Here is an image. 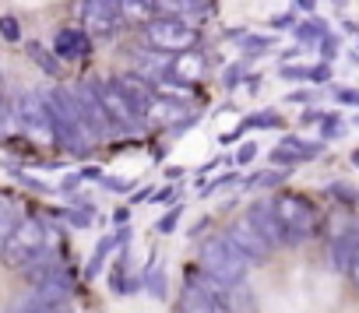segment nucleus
<instances>
[{"instance_id":"obj_39","label":"nucleus","mask_w":359,"mask_h":313,"mask_svg":"<svg viewBox=\"0 0 359 313\" xmlns=\"http://www.w3.org/2000/svg\"><path fill=\"white\" fill-rule=\"evenodd\" d=\"M172 197H176V187H162L158 194H151V201H155V204H162V201H172Z\"/></svg>"},{"instance_id":"obj_9","label":"nucleus","mask_w":359,"mask_h":313,"mask_svg":"<svg viewBox=\"0 0 359 313\" xmlns=\"http://www.w3.org/2000/svg\"><path fill=\"white\" fill-rule=\"evenodd\" d=\"M201 274H205V271H201ZM219 288H222V285L212 281L208 274H205V278H191V274H187L184 295H180V313H222V306H219V299H215Z\"/></svg>"},{"instance_id":"obj_27","label":"nucleus","mask_w":359,"mask_h":313,"mask_svg":"<svg viewBox=\"0 0 359 313\" xmlns=\"http://www.w3.org/2000/svg\"><path fill=\"white\" fill-rule=\"evenodd\" d=\"M198 8V0H155L158 15H191Z\"/></svg>"},{"instance_id":"obj_22","label":"nucleus","mask_w":359,"mask_h":313,"mask_svg":"<svg viewBox=\"0 0 359 313\" xmlns=\"http://www.w3.org/2000/svg\"><path fill=\"white\" fill-rule=\"evenodd\" d=\"M15 225H18V211H15V201L0 194V260H4V246H8V239H11Z\"/></svg>"},{"instance_id":"obj_47","label":"nucleus","mask_w":359,"mask_h":313,"mask_svg":"<svg viewBox=\"0 0 359 313\" xmlns=\"http://www.w3.org/2000/svg\"><path fill=\"white\" fill-rule=\"evenodd\" d=\"M355 127H359V116H355Z\"/></svg>"},{"instance_id":"obj_4","label":"nucleus","mask_w":359,"mask_h":313,"mask_svg":"<svg viewBox=\"0 0 359 313\" xmlns=\"http://www.w3.org/2000/svg\"><path fill=\"white\" fill-rule=\"evenodd\" d=\"M271 201H275V215L282 225V246H299L317 225L313 204L296 197V194H275Z\"/></svg>"},{"instance_id":"obj_13","label":"nucleus","mask_w":359,"mask_h":313,"mask_svg":"<svg viewBox=\"0 0 359 313\" xmlns=\"http://www.w3.org/2000/svg\"><path fill=\"white\" fill-rule=\"evenodd\" d=\"M247 218L257 225V232L271 243V246H282V225H278V215H275V201L271 197H261L247 208Z\"/></svg>"},{"instance_id":"obj_31","label":"nucleus","mask_w":359,"mask_h":313,"mask_svg":"<svg viewBox=\"0 0 359 313\" xmlns=\"http://www.w3.org/2000/svg\"><path fill=\"white\" fill-rule=\"evenodd\" d=\"M345 123L338 116H320V137H341Z\"/></svg>"},{"instance_id":"obj_36","label":"nucleus","mask_w":359,"mask_h":313,"mask_svg":"<svg viewBox=\"0 0 359 313\" xmlns=\"http://www.w3.org/2000/svg\"><path fill=\"white\" fill-rule=\"evenodd\" d=\"M88 215H92V211H88V208H85V211H67V222H71V225H78V229H85V225H88V222H92V218H88Z\"/></svg>"},{"instance_id":"obj_20","label":"nucleus","mask_w":359,"mask_h":313,"mask_svg":"<svg viewBox=\"0 0 359 313\" xmlns=\"http://www.w3.org/2000/svg\"><path fill=\"white\" fill-rule=\"evenodd\" d=\"M355 236H359V229H348V232H341L334 243H331V264L345 274L348 271V264H352V250H355Z\"/></svg>"},{"instance_id":"obj_16","label":"nucleus","mask_w":359,"mask_h":313,"mask_svg":"<svg viewBox=\"0 0 359 313\" xmlns=\"http://www.w3.org/2000/svg\"><path fill=\"white\" fill-rule=\"evenodd\" d=\"M53 53H57L60 60H78V57H85V53H88V32H81V29H60L57 39H53Z\"/></svg>"},{"instance_id":"obj_6","label":"nucleus","mask_w":359,"mask_h":313,"mask_svg":"<svg viewBox=\"0 0 359 313\" xmlns=\"http://www.w3.org/2000/svg\"><path fill=\"white\" fill-rule=\"evenodd\" d=\"M15 120L25 134H32L36 141H57L53 134V116L46 109V99L39 92H22L15 99Z\"/></svg>"},{"instance_id":"obj_10","label":"nucleus","mask_w":359,"mask_h":313,"mask_svg":"<svg viewBox=\"0 0 359 313\" xmlns=\"http://www.w3.org/2000/svg\"><path fill=\"white\" fill-rule=\"evenodd\" d=\"M74 99H78V113H81V120H85V127H88L92 137H102V134L113 130V123H109V116H106V106H102L95 85H78V88H74Z\"/></svg>"},{"instance_id":"obj_3","label":"nucleus","mask_w":359,"mask_h":313,"mask_svg":"<svg viewBox=\"0 0 359 313\" xmlns=\"http://www.w3.org/2000/svg\"><path fill=\"white\" fill-rule=\"evenodd\" d=\"M144 39L158 53H184V50L198 46L201 32L191 22H184V15H162V18H151L144 25Z\"/></svg>"},{"instance_id":"obj_46","label":"nucleus","mask_w":359,"mask_h":313,"mask_svg":"<svg viewBox=\"0 0 359 313\" xmlns=\"http://www.w3.org/2000/svg\"><path fill=\"white\" fill-rule=\"evenodd\" d=\"M334 4H345V0H334Z\"/></svg>"},{"instance_id":"obj_14","label":"nucleus","mask_w":359,"mask_h":313,"mask_svg":"<svg viewBox=\"0 0 359 313\" xmlns=\"http://www.w3.org/2000/svg\"><path fill=\"white\" fill-rule=\"evenodd\" d=\"M215 299H219V306H222L226 313H257V309H261L254 288L247 285V278H243V281H233V285H222V288L215 292Z\"/></svg>"},{"instance_id":"obj_37","label":"nucleus","mask_w":359,"mask_h":313,"mask_svg":"<svg viewBox=\"0 0 359 313\" xmlns=\"http://www.w3.org/2000/svg\"><path fill=\"white\" fill-rule=\"evenodd\" d=\"M334 99H338V102H348V106H359V92H355V88H338Z\"/></svg>"},{"instance_id":"obj_30","label":"nucleus","mask_w":359,"mask_h":313,"mask_svg":"<svg viewBox=\"0 0 359 313\" xmlns=\"http://www.w3.org/2000/svg\"><path fill=\"white\" fill-rule=\"evenodd\" d=\"M282 120L275 116V113H257V116H250V120H243V127H240V134L243 130H254V127H278Z\"/></svg>"},{"instance_id":"obj_33","label":"nucleus","mask_w":359,"mask_h":313,"mask_svg":"<svg viewBox=\"0 0 359 313\" xmlns=\"http://www.w3.org/2000/svg\"><path fill=\"white\" fill-rule=\"evenodd\" d=\"M254 159H257V144H254V141L240 144V151H236V162H240V166H247V162H254Z\"/></svg>"},{"instance_id":"obj_23","label":"nucleus","mask_w":359,"mask_h":313,"mask_svg":"<svg viewBox=\"0 0 359 313\" xmlns=\"http://www.w3.org/2000/svg\"><path fill=\"white\" fill-rule=\"evenodd\" d=\"M327 36V29L320 25V18H306L303 25H296V39L303 43V46H310V43H320Z\"/></svg>"},{"instance_id":"obj_24","label":"nucleus","mask_w":359,"mask_h":313,"mask_svg":"<svg viewBox=\"0 0 359 313\" xmlns=\"http://www.w3.org/2000/svg\"><path fill=\"white\" fill-rule=\"evenodd\" d=\"M285 180V169H264V173H254L243 180V190H257V187H278Z\"/></svg>"},{"instance_id":"obj_15","label":"nucleus","mask_w":359,"mask_h":313,"mask_svg":"<svg viewBox=\"0 0 359 313\" xmlns=\"http://www.w3.org/2000/svg\"><path fill=\"white\" fill-rule=\"evenodd\" d=\"M205 71H208V60H205V53L201 50H184V53H172V64H169V78H176V81H201L205 78Z\"/></svg>"},{"instance_id":"obj_32","label":"nucleus","mask_w":359,"mask_h":313,"mask_svg":"<svg viewBox=\"0 0 359 313\" xmlns=\"http://www.w3.org/2000/svg\"><path fill=\"white\" fill-rule=\"evenodd\" d=\"M176 222H180V208H169L158 222H155V232H162V236H169L172 229H176Z\"/></svg>"},{"instance_id":"obj_19","label":"nucleus","mask_w":359,"mask_h":313,"mask_svg":"<svg viewBox=\"0 0 359 313\" xmlns=\"http://www.w3.org/2000/svg\"><path fill=\"white\" fill-rule=\"evenodd\" d=\"M155 18V0H120V22L148 25Z\"/></svg>"},{"instance_id":"obj_11","label":"nucleus","mask_w":359,"mask_h":313,"mask_svg":"<svg viewBox=\"0 0 359 313\" xmlns=\"http://www.w3.org/2000/svg\"><path fill=\"white\" fill-rule=\"evenodd\" d=\"M320 151H324V144H320V141H306V137L289 134V137H282V141L271 148V162H275V166H282V169H292V166H299V162L317 159Z\"/></svg>"},{"instance_id":"obj_12","label":"nucleus","mask_w":359,"mask_h":313,"mask_svg":"<svg viewBox=\"0 0 359 313\" xmlns=\"http://www.w3.org/2000/svg\"><path fill=\"white\" fill-rule=\"evenodd\" d=\"M81 15L92 36H109L120 25V0H88V8Z\"/></svg>"},{"instance_id":"obj_45","label":"nucleus","mask_w":359,"mask_h":313,"mask_svg":"<svg viewBox=\"0 0 359 313\" xmlns=\"http://www.w3.org/2000/svg\"><path fill=\"white\" fill-rule=\"evenodd\" d=\"M352 162H355V166H359V148H355V151H352Z\"/></svg>"},{"instance_id":"obj_34","label":"nucleus","mask_w":359,"mask_h":313,"mask_svg":"<svg viewBox=\"0 0 359 313\" xmlns=\"http://www.w3.org/2000/svg\"><path fill=\"white\" fill-rule=\"evenodd\" d=\"M102 187L116 190V194H127L130 190V180H120V176H102Z\"/></svg>"},{"instance_id":"obj_42","label":"nucleus","mask_w":359,"mask_h":313,"mask_svg":"<svg viewBox=\"0 0 359 313\" xmlns=\"http://www.w3.org/2000/svg\"><path fill=\"white\" fill-rule=\"evenodd\" d=\"M310 99H313L310 92H296V95H292V102H310Z\"/></svg>"},{"instance_id":"obj_38","label":"nucleus","mask_w":359,"mask_h":313,"mask_svg":"<svg viewBox=\"0 0 359 313\" xmlns=\"http://www.w3.org/2000/svg\"><path fill=\"white\" fill-rule=\"evenodd\" d=\"M233 183H240V180H236V176H219V180H215V183H208L201 194H215L219 187H233Z\"/></svg>"},{"instance_id":"obj_1","label":"nucleus","mask_w":359,"mask_h":313,"mask_svg":"<svg viewBox=\"0 0 359 313\" xmlns=\"http://www.w3.org/2000/svg\"><path fill=\"white\" fill-rule=\"evenodd\" d=\"M43 99H46V109H50V116H53L57 144H64V148H67V151H74V155H85V151H88L92 134H88V127H85L81 113H78L74 88H53V92H46Z\"/></svg>"},{"instance_id":"obj_28","label":"nucleus","mask_w":359,"mask_h":313,"mask_svg":"<svg viewBox=\"0 0 359 313\" xmlns=\"http://www.w3.org/2000/svg\"><path fill=\"white\" fill-rule=\"evenodd\" d=\"M29 57H32V60H36V64H39V67L50 74V78H57V74H60V64H57V60H53V57H50V53H46L39 43H29Z\"/></svg>"},{"instance_id":"obj_18","label":"nucleus","mask_w":359,"mask_h":313,"mask_svg":"<svg viewBox=\"0 0 359 313\" xmlns=\"http://www.w3.org/2000/svg\"><path fill=\"white\" fill-rule=\"evenodd\" d=\"M278 74L285 81H313V85H320V81L331 78V67L327 64H282Z\"/></svg>"},{"instance_id":"obj_29","label":"nucleus","mask_w":359,"mask_h":313,"mask_svg":"<svg viewBox=\"0 0 359 313\" xmlns=\"http://www.w3.org/2000/svg\"><path fill=\"white\" fill-rule=\"evenodd\" d=\"M0 36H4L8 43H18V39H22V25H18V18L0 15Z\"/></svg>"},{"instance_id":"obj_43","label":"nucleus","mask_w":359,"mask_h":313,"mask_svg":"<svg viewBox=\"0 0 359 313\" xmlns=\"http://www.w3.org/2000/svg\"><path fill=\"white\" fill-rule=\"evenodd\" d=\"M46 313H71V309H67V302H57V306H50Z\"/></svg>"},{"instance_id":"obj_25","label":"nucleus","mask_w":359,"mask_h":313,"mask_svg":"<svg viewBox=\"0 0 359 313\" xmlns=\"http://www.w3.org/2000/svg\"><path fill=\"white\" fill-rule=\"evenodd\" d=\"M144 288L151 292V299H162V295H165V264L148 267V274H144Z\"/></svg>"},{"instance_id":"obj_5","label":"nucleus","mask_w":359,"mask_h":313,"mask_svg":"<svg viewBox=\"0 0 359 313\" xmlns=\"http://www.w3.org/2000/svg\"><path fill=\"white\" fill-rule=\"evenodd\" d=\"M43 250H46V225H43L36 215L18 218V225H15L8 246H4V264L15 267V271H22V267L32 264Z\"/></svg>"},{"instance_id":"obj_26","label":"nucleus","mask_w":359,"mask_h":313,"mask_svg":"<svg viewBox=\"0 0 359 313\" xmlns=\"http://www.w3.org/2000/svg\"><path fill=\"white\" fill-rule=\"evenodd\" d=\"M236 36H240V43H243L247 53H268V50H275V39L271 36H254V32H236Z\"/></svg>"},{"instance_id":"obj_2","label":"nucleus","mask_w":359,"mask_h":313,"mask_svg":"<svg viewBox=\"0 0 359 313\" xmlns=\"http://www.w3.org/2000/svg\"><path fill=\"white\" fill-rule=\"evenodd\" d=\"M247 267L250 260L233 246L229 236H212L201 243V271L219 281V285H233V281H243L247 278Z\"/></svg>"},{"instance_id":"obj_21","label":"nucleus","mask_w":359,"mask_h":313,"mask_svg":"<svg viewBox=\"0 0 359 313\" xmlns=\"http://www.w3.org/2000/svg\"><path fill=\"white\" fill-rule=\"evenodd\" d=\"M127 236L123 232H116V236H102L99 243H95V253H92V260H88V267H85V278H95L99 271H102V264L109 260V253L116 250V243H123Z\"/></svg>"},{"instance_id":"obj_35","label":"nucleus","mask_w":359,"mask_h":313,"mask_svg":"<svg viewBox=\"0 0 359 313\" xmlns=\"http://www.w3.org/2000/svg\"><path fill=\"white\" fill-rule=\"evenodd\" d=\"M348 278H352V285L359 288V236H355V250H352V264H348V271H345Z\"/></svg>"},{"instance_id":"obj_8","label":"nucleus","mask_w":359,"mask_h":313,"mask_svg":"<svg viewBox=\"0 0 359 313\" xmlns=\"http://www.w3.org/2000/svg\"><path fill=\"white\" fill-rule=\"evenodd\" d=\"M226 236L233 239V246H236L250 264H264V260L271 257V250H275V246L257 232V225L247 218V211H243L240 218H233V225H229V232H226Z\"/></svg>"},{"instance_id":"obj_17","label":"nucleus","mask_w":359,"mask_h":313,"mask_svg":"<svg viewBox=\"0 0 359 313\" xmlns=\"http://www.w3.org/2000/svg\"><path fill=\"white\" fill-rule=\"evenodd\" d=\"M116 85L123 88V95L134 102V109H137L141 120H144V113H148V106H151V99H155V88H151L148 81H141V74H123V78H116Z\"/></svg>"},{"instance_id":"obj_41","label":"nucleus","mask_w":359,"mask_h":313,"mask_svg":"<svg viewBox=\"0 0 359 313\" xmlns=\"http://www.w3.org/2000/svg\"><path fill=\"white\" fill-rule=\"evenodd\" d=\"M296 8H303V11H313V8H317V0H296Z\"/></svg>"},{"instance_id":"obj_44","label":"nucleus","mask_w":359,"mask_h":313,"mask_svg":"<svg viewBox=\"0 0 359 313\" xmlns=\"http://www.w3.org/2000/svg\"><path fill=\"white\" fill-rule=\"evenodd\" d=\"M74 4H78V11H85V8H88V0H74Z\"/></svg>"},{"instance_id":"obj_7","label":"nucleus","mask_w":359,"mask_h":313,"mask_svg":"<svg viewBox=\"0 0 359 313\" xmlns=\"http://www.w3.org/2000/svg\"><path fill=\"white\" fill-rule=\"evenodd\" d=\"M95 92L106 106V116H109L113 130H130L134 123H141V113L134 109V102L123 95V88L116 81H95Z\"/></svg>"},{"instance_id":"obj_40","label":"nucleus","mask_w":359,"mask_h":313,"mask_svg":"<svg viewBox=\"0 0 359 313\" xmlns=\"http://www.w3.org/2000/svg\"><path fill=\"white\" fill-rule=\"evenodd\" d=\"M271 29H292V15H275L271 18Z\"/></svg>"}]
</instances>
